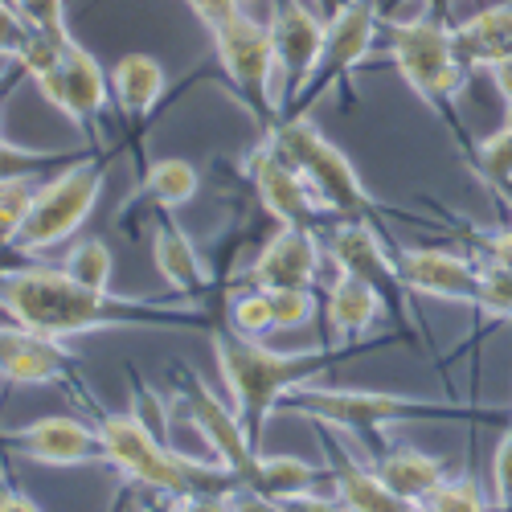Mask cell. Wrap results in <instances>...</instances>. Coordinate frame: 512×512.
Returning <instances> with one entry per match:
<instances>
[{
  "label": "cell",
  "mask_w": 512,
  "mask_h": 512,
  "mask_svg": "<svg viewBox=\"0 0 512 512\" xmlns=\"http://www.w3.org/2000/svg\"><path fill=\"white\" fill-rule=\"evenodd\" d=\"M0 312L9 324L46 332V336H82L103 328H209L213 316L197 300L160 304L132 300L74 283L62 267H9L0 271Z\"/></svg>",
  "instance_id": "6da1fadb"
},
{
  "label": "cell",
  "mask_w": 512,
  "mask_h": 512,
  "mask_svg": "<svg viewBox=\"0 0 512 512\" xmlns=\"http://www.w3.org/2000/svg\"><path fill=\"white\" fill-rule=\"evenodd\" d=\"M209 345L218 357L222 381L230 390L234 414L242 418L250 443L263 451V431L267 418L279 410L283 394H291L295 386H308L312 377L328 373L332 365L357 357L365 345H320V349H304V353H275L263 340H250L242 332H234L230 324L213 320L209 324Z\"/></svg>",
  "instance_id": "7a4b0ae2"
},
{
  "label": "cell",
  "mask_w": 512,
  "mask_h": 512,
  "mask_svg": "<svg viewBox=\"0 0 512 512\" xmlns=\"http://www.w3.org/2000/svg\"><path fill=\"white\" fill-rule=\"evenodd\" d=\"M279 414L308 418L328 431L357 435L373 455L386 451V435L394 426L414 422H508L512 410L500 406H472V402H431L410 394H381V390H320V386H295L283 394Z\"/></svg>",
  "instance_id": "3957f363"
},
{
  "label": "cell",
  "mask_w": 512,
  "mask_h": 512,
  "mask_svg": "<svg viewBox=\"0 0 512 512\" xmlns=\"http://www.w3.org/2000/svg\"><path fill=\"white\" fill-rule=\"evenodd\" d=\"M99 435L107 443V467L140 484L144 492L173 500L189 492H213V496H230L238 488V476L218 459H193L173 447H164L160 435H152V426H144L136 414H99Z\"/></svg>",
  "instance_id": "277c9868"
},
{
  "label": "cell",
  "mask_w": 512,
  "mask_h": 512,
  "mask_svg": "<svg viewBox=\"0 0 512 512\" xmlns=\"http://www.w3.org/2000/svg\"><path fill=\"white\" fill-rule=\"evenodd\" d=\"M386 29H390V58L406 78V87L447 123V132L467 156H476V144L467 140L463 119L455 111V99L467 82V66L455 54V29L435 9L414 21H390Z\"/></svg>",
  "instance_id": "5b68a950"
},
{
  "label": "cell",
  "mask_w": 512,
  "mask_h": 512,
  "mask_svg": "<svg viewBox=\"0 0 512 512\" xmlns=\"http://www.w3.org/2000/svg\"><path fill=\"white\" fill-rule=\"evenodd\" d=\"M267 132L287 152V160L304 173V181L312 185V193L320 197V205L332 213L336 222H373L377 226L381 213H390L365 189L353 160L340 152L308 115L279 119L275 127H267Z\"/></svg>",
  "instance_id": "8992f818"
},
{
  "label": "cell",
  "mask_w": 512,
  "mask_h": 512,
  "mask_svg": "<svg viewBox=\"0 0 512 512\" xmlns=\"http://www.w3.org/2000/svg\"><path fill=\"white\" fill-rule=\"evenodd\" d=\"M103 181H107L103 156L78 160V164L62 168L58 177H50L46 185H37L25 222L0 242V250H9V254H46V250L62 246L66 238H74V230L91 218V209H95V201L103 193Z\"/></svg>",
  "instance_id": "52a82bcc"
},
{
  "label": "cell",
  "mask_w": 512,
  "mask_h": 512,
  "mask_svg": "<svg viewBox=\"0 0 512 512\" xmlns=\"http://www.w3.org/2000/svg\"><path fill=\"white\" fill-rule=\"evenodd\" d=\"M213 54H218L222 74L230 78V87L238 91V99L246 103V111L267 127H275L279 119V103L271 95V82L279 74L275 62V41H271V25L254 21L250 13H238L234 21H226L222 29H213Z\"/></svg>",
  "instance_id": "ba28073f"
},
{
  "label": "cell",
  "mask_w": 512,
  "mask_h": 512,
  "mask_svg": "<svg viewBox=\"0 0 512 512\" xmlns=\"http://www.w3.org/2000/svg\"><path fill=\"white\" fill-rule=\"evenodd\" d=\"M377 0H345L324 25V50L316 62V74L308 87L295 95V103L279 115V119H295L308 115L312 103H320V95H328L332 87H340L345 95H353V70L373 54L377 46Z\"/></svg>",
  "instance_id": "9c48e42d"
},
{
  "label": "cell",
  "mask_w": 512,
  "mask_h": 512,
  "mask_svg": "<svg viewBox=\"0 0 512 512\" xmlns=\"http://www.w3.org/2000/svg\"><path fill=\"white\" fill-rule=\"evenodd\" d=\"M246 177L254 185V197L263 201V209L279 226H291V230H332L336 218L320 205V197L312 193V185L304 181V173L287 160V152L275 144L271 132H263V140L254 144L242 160Z\"/></svg>",
  "instance_id": "30bf717a"
},
{
  "label": "cell",
  "mask_w": 512,
  "mask_h": 512,
  "mask_svg": "<svg viewBox=\"0 0 512 512\" xmlns=\"http://www.w3.org/2000/svg\"><path fill=\"white\" fill-rule=\"evenodd\" d=\"M324 254L336 263L340 275H357L365 279L381 300H386V312L394 316L398 324V336H414V312L406 304V283L398 275V259L386 250V242H381L377 226L373 222H336L328 230V242H324Z\"/></svg>",
  "instance_id": "8fae6325"
},
{
  "label": "cell",
  "mask_w": 512,
  "mask_h": 512,
  "mask_svg": "<svg viewBox=\"0 0 512 512\" xmlns=\"http://www.w3.org/2000/svg\"><path fill=\"white\" fill-rule=\"evenodd\" d=\"M37 91L50 107H58L78 132H87L99 148H107L103 136V115H107V78L99 58L82 46V41H70L62 50L58 66H50L46 74H37Z\"/></svg>",
  "instance_id": "7c38bea8"
},
{
  "label": "cell",
  "mask_w": 512,
  "mask_h": 512,
  "mask_svg": "<svg viewBox=\"0 0 512 512\" xmlns=\"http://www.w3.org/2000/svg\"><path fill=\"white\" fill-rule=\"evenodd\" d=\"M177 377H181V386L173 394H177L185 418L193 422V431L205 439V447L213 451V459H218L222 467H230L242 488H250L254 472H259L263 451L250 443L242 418L234 414V406H222L218 398H213V390L205 386V381L193 369H181Z\"/></svg>",
  "instance_id": "4fadbf2b"
},
{
  "label": "cell",
  "mask_w": 512,
  "mask_h": 512,
  "mask_svg": "<svg viewBox=\"0 0 512 512\" xmlns=\"http://www.w3.org/2000/svg\"><path fill=\"white\" fill-rule=\"evenodd\" d=\"M0 455L46 467H78V463H107V443L99 426L70 414H50L29 426H17V431H0Z\"/></svg>",
  "instance_id": "5bb4252c"
},
{
  "label": "cell",
  "mask_w": 512,
  "mask_h": 512,
  "mask_svg": "<svg viewBox=\"0 0 512 512\" xmlns=\"http://www.w3.org/2000/svg\"><path fill=\"white\" fill-rule=\"evenodd\" d=\"M0 381H13V386L87 390L82 365L66 349V340L21 328V324H0Z\"/></svg>",
  "instance_id": "9a60e30c"
},
{
  "label": "cell",
  "mask_w": 512,
  "mask_h": 512,
  "mask_svg": "<svg viewBox=\"0 0 512 512\" xmlns=\"http://www.w3.org/2000/svg\"><path fill=\"white\" fill-rule=\"evenodd\" d=\"M267 25H271L275 62H279V78H283V95H279V115H283L316 74L328 21L320 13H312L304 0H275Z\"/></svg>",
  "instance_id": "2e32d148"
},
{
  "label": "cell",
  "mask_w": 512,
  "mask_h": 512,
  "mask_svg": "<svg viewBox=\"0 0 512 512\" xmlns=\"http://www.w3.org/2000/svg\"><path fill=\"white\" fill-rule=\"evenodd\" d=\"M320 267H324V246H320L316 230L279 226V230L263 242V250L254 254L246 279H250V287H263V291H275V287H304V291H316Z\"/></svg>",
  "instance_id": "e0dca14e"
},
{
  "label": "cell",
  "mask_w": 512,
  "mask_h": 512,
  "mask_svg": "<svg viewBox=\"0 0 512 512\" xmlns=\"http://www.w3.org/2000/svg\"><path fill=\"white\" fill-rule=\"evenodd\" d=\"M398 275L406 283V291L431 295V300H447V304H472L480 295V263H472L467 254H451V250H398Z\"/></svg>",
  "instance_id": "ac0fdd59"
},
{
  "label": "cell",
  "mask_w": 512,
  "mask_h": 512,
  "mask_svg": "<svg viewBox=\"0 0 512 512\" xmlns=\"http://www.w3.org/2000/svg\"><path fill=\"white\" fill-rule=\"evenodd\" d=\"M320 439L328 451V467H332V496L340 500L345 512H410L414 504H406L398 492H390V484L373 472V463L365 467L361 459H353V451L328 435V426H320Z\"/></svg>",
  "instance_id": "d6986e66"
},
{
  "label": "cell",
  "mask_w": 512,
  "mask_h": 512,
  "mask_svg": "<svg viewBox=\"0 0 512 512\" xmlns=\"http://www.w3.org/2000/svg\"><path fill=\"white\" fill-rule=\"evenodd\" d=\"M152 259H156V271L160 279L173 287L181 300H197L201 291H209V267L201 259V250L193 246V238L168 218V213H160L156 218V230H152Z\"/></svg>",
  "instance_id": "ffe728a7"
},
{
  "label": "cell",
  "mask_w": 512,
  "mask_h": 512,
  "mask_svg": "<svg viewBox=\"0 0 512 512\" xmlns=\"http://www.w3.org/2000/svg\"><path fill=\"white\" fill-rule=\"evenodd\" d=\"M386 312V300L357 275H340L328 287V300H324V320L332 332V345H357V340L381 320Z\"/></svg>",
  "instance_id": "44dd1931"
},
{
  "label": "cell",
  "mask_w": 512,
  "mask_h": 512,
  "mask_svg": "<svg viewBox=\"0 0 512 512\" xmlns=\"http://www.w3.org/2000/svg\"><path fill=\"white\" fill-rule=\"evenodd\" d=\"M455 54L467 70H496L512 62V5L484 9L455 25Z\"/></svg>",
  "instance_id": "7402d4cb"
},
{
  "label": "cell",
  "mask_w": 512,
  "mask_h": 512,
  "mask_svg": "<svg viewBox=\"0 0 512 512\" xmlns=\"http://www.w3.org/2000/svg\"><path fill=\"white\" fill-rule=\"evenodd\" d=\"M373 472L390 484V492H398L406 504H426L435 496V488L447 480L443 459L426 455L418 447H386L373 455Z\"/></svg>",
  "instance_id": "603a6c76"
},
{
  "label": "cell",
  "mask_w": 512,
  "mask_h": 512,
  "mask_svg": "<svg viewBox=\"0 0 512 512\" xmlns=\"http://www.w3.org/2000/svg\"><path fill=\"white\" fill-rule=\"evenodd\" d=\"M164 87H168V74L152 54H123L111 66V91L132 123H140L144 115L156 111Z\"/></svg>",
  "instance_id": "cb8c5ba5"
},
{
  "label": "cell",
  "mask_w": 512,
  "mask_h": 512,
  "mask_svg": "<svg viewBox=\"0 0 512 512\" xmlns=\"http://www.w3.org/2000/svg\"><path fill=\"white\" fill-rule=\"evenodd\" d=\"M320 484H332V467L324 463H308V459H295V455H263L259 459V472H254L250 488L263 492L271 500H291V496H304L316 492Z\"/></svg>",
  "instance_id": "d4e9b609"
},
{
  "label": "cell",
  "mask_w": 512,
  "mask_h": 512,
  "mask_svg": "<svg viewBox=\"0 0 512 512\" xmlns=\"http://www.w3.org/2000/svg\"><path fill=\"white\" fill-rule=\"evenodd\" d=\"M201 189V173L189 160H152L144 185L136 189L132 205H156V209H181L197 197Z\"/></svg>",
  "instance_id": "484cf974"
},
{
  "label": "cell",
  "mask_w": 512,
  "mask_h": 512,
  "mask_svg": "<svg viewBox=\"0 0 512 512\" xmlns=\"http://www.w3.org/2000/svg\"><path fill=\"white\" fill-rule=\"evenodd\" d=\"M62 271L82 283V287H95V291H107L111 283V246L103 238H82L70 254H66V263Z\"/></svg>",
  "instance_id": "4316f807"
},
{
  "label": "cell",
  "mask_w": 512,
  "mask_h": 512,
  "mask_svg": "<svg viewBox=\"0 0 512 512\" xmlns=\"http://www.w3.org/2000/svg\"><path fill=\"white\" fill-rule=\"evenodd\" d=\"M226 324H230L234 332L250 336V340H263V336L279 332V328H275L271 300H267V291H263V287H246V291H238L234 300H230V316H226Z\"/></svg>",
  "instance_id": "83f0119b"
},
{
  "label": "cell",
  "mask_w": 512,
  "mask_h": 512,
  "mask_svg": "<svg viewBox=\"0 0 512 512\" xmlns=\"http://www.w3.org/2000/svg\"><path fill=\"white\" fill-rule=\"evenodd\" d=\"M476 312L488 324L512 320V267L480 259V295H476Z\"/></svg>",
  "instance_id": "f1b7e54d"
},
{
  "label": "cell",
  "mask_w": 512,
  "mask_h": 512,
  "mask_svg": "<svg viewBox=\"0 0 512 512\" xmlns=\"http://www.w3.org/2000/svg\"><path fill=\"white\" fill-rule=\"evenodd\" d=\"M476 173L496 185V189H512V127H500L496 136H488L484 144H476Z\"/></svg>",
  "instance_id": "f546056e"
},
{
  "label": "cell",
  "mask_w": 512,
  "mask_h": 512,
  "mask_svg": "<svg viewBox=\"0 0 512 512\" xmlns=\"http://www.w3.org/2000/svg\"><path fill=\"white\" fill-rule=\"evenodd\" d=\"M426 508L431 512H492L484 492H480V484H476V476H455V480L447 476L435 488V496L426 500Z\"/></svg>",
  "instance_id": "4dcf8cb0"
},
{
  "label": "cell",
  "mask_w": 512,
  "mask_h": 512,
  "mask_svg": "<svg viewBox=\"0 0 512 512\" xmlns=\"http://www.w3.org/2000/svg\"><path fill=\"white\" fill-rule=\"evenodd\" d=\"M267 300H271V312H275V328L279 332L304 328L316 316V295L304 291V287H275V291H267Z\"/></svg>",
  "instance_id": "1f68e13d"
},
{
  "label": "cell",
  "mask_w": 512,
  "mask_h": 512,
  "mask_svg": "<svg viewBox=\"0 0 512 512\" xmlns=\"http://www.w3.org/2000/svg\"><path fill=\"white\" fill-rule=\"evenodd\" d=\"M33 193H37V185H29L25 173L0 177V242L25 222V213L33 205Z\"/></svg>",
  "instance_id": "d6a6232c"
},
{
  "label": "cell",
  "mask_w": 512,
  "mask_h": 512,
  "mask_svg": "<svg viewBox=\"0 0 512 512\" xmlns=\"http://www.w3.org/2000/svg\"><path fill=\"white\" fill-rule=\"evenodd\" d=\"M9 5L25 17L33 33H46L58 41H70V21H66V0H9Z\"/></svg>",
  "instance_id": "836d02e7"
},
{
  "label": "cell",
  "mask_w": 512,
  "mask_h": 512,
  "mask_svg": "<svg viewBox=\"0 0 512 512\" xmlns=\"http://www.w3.org/2000/svg\"><path fill=\"white\" fill-rule=\"evenodd\" d=\"M492 492H496V512H512V414H508L504 435H500V443H496Z\"/></svg>",
  "instance_id": "e575fe53"
},
{
  "label": "cell",
  "mask_w": 512,
  "mask_h": 512,
  "mask_svg": "<svg viewBox=\"0 0 512 512\" xmlns=\"http://www.w3.org/2000/svg\"><path fill=\"white\" fill-rule=\"evenodd\" d=\"M33 29L25 25V17L9 5V0H0V58H21V50L29 46Z\"/></svg>",
  "instance_id": "d590c367"
},
{
  "label": "cell",
  "mask_w": 512,
  "mask_h": 512,
  "mask_svg": "<svg viewBox=\"0 0 512 512\" xmlns=\"http://www.w3.org/2000/svg\"><path fill=\"white\" fill-rule=\"evenodd\" d=\"M185 5L193 9V17L213 33V29H222L226 21H234L242 13V0H185Z\"/></svg>",
  "instance_id": "8d00e7d4"
},
{
  "label": "cell",
  "mask_w": 512,
  "mask_h": 512,
  "mask_svg": "<svg viewBox=\"0 0 512 512\" xmlns=\"http://www.w3.org/2000/svg\"><path fill=\"white\" fill-rule=\"evenodd\" d=\"M472 246L480 250V259L512 267V226H504V230H488V234L476 230V234H472Z\"/></svg>",
  "instance_id": "74e56055"
},
{
  "label": "cell",
  "mask_w": 512,
  "mask_h": 512,
  "mask_svg": "<svg viewBox=\"0 0 512 512\" xmlns=\"http://www.w3.org/2000/svg\"><path fill=\"white\" fill-rule=\"evenodd\" d=\"M132 414H136L144 426H152V435L164 439V431H168V410H164V402H160L148 386H136V406H132Z\"/></svg>",
  "instance_id": "f35d334b"
},
{
  "label": "cell",
  "mask_w": 512,
  "mask_h": 512,
  "mask_svg": "<svg viewBox=\"0 0 512 512\" xmlns=\"http://www.w3.org/2000/svg\"><path fill=\"white\" fill-rule=\"evenodd\" d=\"M17 164L21 173H29L33 164H50V160H70L66 152H25V148H17V144H9L5 136H0V164ZM0 177H13V173H5V168H0Z\"/></svg>",
  "instance_id": "ab89813d"
},
{
  "label": "cell",
  "mask_w": 512,
  "mask_h": 512,
  "mask_svg": "<svg viewBox=\"0 0 512 512\" xmlns=\"http://www.w3.org/2000/svg\"><path fill=\"white\" fill-rule=\"evenodd\" d=\"M164 512H230V500L213 492H189V496L164 500Z\"/></svg>",
  "instance_id": "60d3db41"
},
{
  "label": "cell",
  "mask_w": 512,
  "mask_h": 512,
  "mask_svg": "<svg viewBox=\"0 0 512 512\" xmlns=\"http://www.w3.org/2000/svg\"><path fill=\"white\" fill-rule=\"evenodd\" d=\"M230 512H283V504L279 500H271V496H263V492H254V488H234L230 496Z\"/></svg>",
  "instance_id": "b9f144b4"
},
{
  "label": "cell",
  "mask_w": 512,
  "mask_h": 512,
  "mask_svg": "<svg viewBox=\"0 0 512 512\" xmlns=\"http://www.w3.org/2000/svg\"><path fill=\"white\" fill-rule=\"evenodd\" d=\"M279 504H283V512H345L336 496H324V492H304V496H291Z\"/></svg>",
  "instance_id": "7bdbcfd3"
},
{
  "label": "cell",
  "mask_w": 512,
  "mask_h": 512,
  "mask_svg": "<svg viewBox=\"0 0 512 512\" xmlns=\"http://www.w3.org/2000/svg\"><path fill=\"white\" fill-rule=\"evenodd\" d=\"M0 512H41L25 492H17L13 484L0 480Z\"/></svg>",
  "instance_id": "ee69618b"
},
{
  "label": "cell",
  "mask_w": 512,
  "mask_h": 512,
  "mask_svg": "<svg viewBox=\"0 0 512 512\" xmlns=\"http://www.w3.org/2000/svg\"><path fill=\"white\" fill-rule=\"evenodd\" d=\"M312 5H316V13H320V17L328 21V17H332V13L340 9V5H345V0H312Z\"/></svg>",
  "instance_id": "f6af8a7d"
},
{
  "label": "cell",
  "mask_w": 512,
  "mask_h": 512,
  "mask_svg": "<svg viewBox=\"0 0 512 512\" xmlns=\"http://www.w3.org/2000/svg\"><path fill=\"white\" fill-rule=\"evenodd\" d=\"M504 127H512V99H504Z\"/></svg>",
  "instance_id": "bcb514c9"
},
{
  "label": "cell",
  "mask_w": 512,
  "mask_h": 512,
  "mask_svg": "<svg viewBox=\"0 0 512 512\" xmlns=\"http://www.w3.org/2000/svg\"><path fill=\"white\" fill-rule=\"evenodd\" d=\"M394 5H402V0H381V9H394Z\"/></svg>",
  "instance_id": "7dc6e473"
},
{
  "label": "cell",
  "mask_w": 512,
  "mask_h": 512,
  "mask_svg": "<svg viewBox=\"0 0 512 512\" xmlns=\"http://www.w3.org/2000/svg\"><path fill=\"white\" fill-rule=\"evenodd\" d=\"M410 512H431V508H426V504H414V508H410Z\"/></svg>",
  "instance_id": "c3c4849f"
},
{
  "label": "cell",
  "mask_w": 512,
  "mask_h": 512,
  "mask_svg": "<svg viewBox=\"0 0 512 512\" xmlns=\"http://www.w3.org/2000/svg\"><path fill=\"white\" fill-rule=\"evenodd\" d=\"M0 87H5V74H0Z\"/></svg>",
  "instance_id": "681fc988"
}]
</instances>
